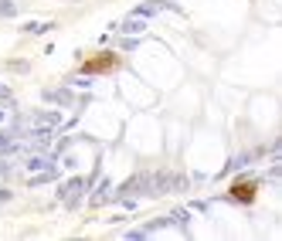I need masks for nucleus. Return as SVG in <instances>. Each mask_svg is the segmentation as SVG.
<instances>
[{
    "instance_id": "obj_1",
    "label": "nucleus",
    "mask_w": 282,
    "mask_h": 241,
    "mask_svg": "<svg viewBox=\"0 0 282 241\" xmlns=\"http://www.w3.org/2000/svg\"><path fill=\"white\" fill-rule=\"evenodd\" d=\"M24 126L27 129H58L61 126V112H34Z\"/></svg>"
},
{
    "instance_id": "obj_2",
    "label": "nucleus",
    "mask_w": 282,
    "mask_h": 241,
    "mask_svg": "<svg viewBox=\"0 0 282 241\" xmlns=\"http://www.w3.org/2000/svg\"><path fill=\"white\" fill-rule=\"evenodd\" d=\"M82 190H85V180H68V184L61 187V200H65V204H75Z\"/></svg>"
},
{
    "instance_id": "obj_3",
    "label": "nucleus",
    "mask_w": 282,
    "mask_h": 241,
    "mask_svg": "<svg viewBox=\"0 0 282 241\" xmlns=\"http://www.w3.org/2000/svg\"><path fill=\"white\" fill-rule=\"evenodd\" d=\"M116 31H123V34H139V31H147V24H143V17H129V21H123Z\"/></svg>"
},
{
    "instance_id": "obj_4",
    "label": "nucleus",
    "mask_w": 282,
    "mask_h": 241,
    "mask_svg": "<svg viewBox=\"0 0 282 241\" xmlns=\"http://www.w3.org/2000/svg\"><path fill=\"white\" fill-rule=\"evenodd\" d=\"M17 149H21L17 136H11V133H0V153H17Z\"/></svg>"
},
{
    "instance_id": "obj_5",
    "label": "nucleus",
    "mask_w": 282,
    "mask_h": 241,
    "mask_svg": "<svg viewBox=\"0 0 282 241\" xmlns=\"http://www.w3.org/2000/svg\"><path fill=\"white\" fill-rule=\"evenodd\" d=\"M231 197H235V200H252V197H255V184H238L235 190H231Z\"/></svg>"
},
{
    "instance_id": "obj_6",
    "label": "nucleus",
    "mask_w": 282,
    "mask_h": 241,
    "mask_svg": "<svg viewBox=\"0 0 282 241\" xmlns=\"http://www.w3.org/2000/svg\"><path fill=\"white\" fill-rule=\"evenodd\" d=\"M45 99H48V102H61V105H68V102H72V92H65V89H61V92H45Z\"/></svg>"
},
{
    "instance_id": "obj_7",
    "label": "nucleus",
    "mask_w": 282,
    "mask_h": 241,
    "mask_svg": "<svg viewBox=\"0 0 282 241\" xmlns=\"http://www.w3.org/2000/svg\"><path fill=\"white\" fill-rule=\"evenodd\" d=\"M0 14H4V17H14V14H17V4H14V0H0Z\"/></svg>"
},
{
    "instance_id": "obj_8",
    "label": "nucleus",
    "mask_w": 282,
    "mask_h": 241,
    "mask_svg": "<svg viewBox=\"0 0 282 241\" xmlns=\"http://www.w3.org/2000/svg\"><path fill=\"white\" fill-rule=\"evenodd\" d=\"M0 173H7V160H0Z\"/></svg>"
}]
</instances>
